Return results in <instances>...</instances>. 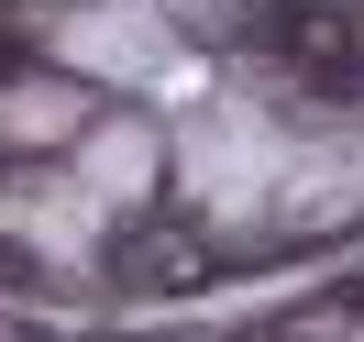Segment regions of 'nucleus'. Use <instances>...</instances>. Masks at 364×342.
I'll use <instances>...</instances> for the list:
<instances>
[{
  "mask_svg": "<svg viewBox=\"0 0 364 342\" xmlns=\"http://www.w3.org/2000/svg\"><path fill=\"white\" fill-rule=\"evenodd\" d=\"M55 45H67L77 67H111V78H144V67H155V33H144L133 11H89V23H67Z\"/></svg>",
  "mask_w": 364,
  "mask_h": 342,
  "instance_id": "obj_1",
  "label": "nucleus"
},
{
  "mask_svg": "<svg viewBox=\"0 0 364 342\" xmlns=\"http://www.w3.org/2000/svg\"><path fill=\"white\" fill-rule=\"evenodd\" d=\"M89 177L111 188V199H133V188L155 177V133H144V122H111V133H89Z\"/></svg>",
  "mask_w": 364,
  "mask_h": 342,
  "instance_id": "obj_2",
  "label": "nucleus"
}]
</instances>
